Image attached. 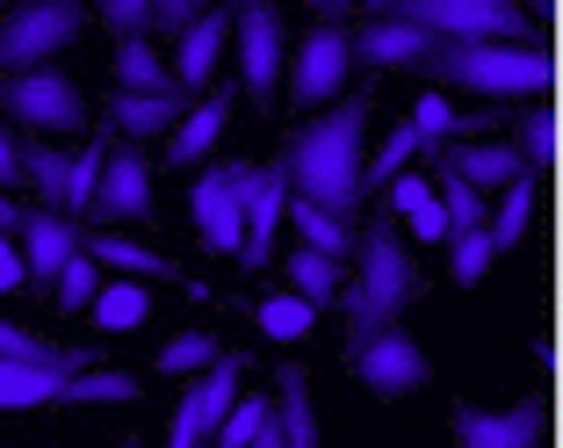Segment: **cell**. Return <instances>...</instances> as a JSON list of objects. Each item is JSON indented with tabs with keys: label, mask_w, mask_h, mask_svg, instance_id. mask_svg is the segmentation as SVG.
Segmentation results:
<instances>
[{
	"label": "cell",
	"mask_w": 563,
	"mask_h": 448,
	"mask_svg": "<svg viewBox=\"0 0 563 448\" xmlns=\"http://www.w3.org/2000/svg\"><path fill=\"white\" fill-rule=\"evenodd\" d=\"M362 138H368V95H340L332 109H318V117L282 145L289 196L325 210L332 225H347V232H354V210H362Z\"/></svg>",
	"instance_id": "cell-1"
},
{
	"label": "cell",
	"mask_w": 563,
	"mask_h": 448,
	"mask_svg": "<svg viewBox=\"0 0 563 448\" xmlns=\"http://www.w3.org/2000/svg\"><path fill=\"white\" fill-rule=\"evenodd\" d=\"M419 297H427V283H419L412 253H405L398 225L376 210L362 225V239H354V289H340V312H347V354L368 348L383 326H398V312L419 304Z\"/></svg>",
	"instance_id": "cell-2"
},
{
	"label": "cell",
	"mask_w": 563,
	"mask_h": 448,
	"mask_svg": "<svg viewBox=\"0 0 563 448\" xmlns=\"http://www.w3.org/2000/svg\"><path fill=\"white\" fill-rule=\"evenodd\" d=\"M427 87H470V95H549V51L542 44H433L419 58Z\"/></svg>",
	"instance_id": "cell-3"
},
{
	"label": "cell",
	"mask_w": 563,
	"mask_h": 448,
	"mask_svg": "<svg viewBox=\"0 0 563 448\" xmlns=\"http://www.w3.org/2000/svg\"><path fill=\"white\" fill-rule=\"evenodd\" d=\"M376 22H405L433 44H528V8L514 0H390Z\"/></svg>",
	"instance_id": "cell-4"
},
{
	"label": "cell",
	"mask_w": 563,
	"mask_h": 448,
	"mask_svg": "<svg viewBox=\"0 0 563 448\" xmlns=\"http://www.w3.org/2000/svg\"><path fill=\"white\" fill-rule=\"evenodd\" d=\"M80 22H87V8H73V0H22V8H8L0 15V80L51 66L80 36Z\"/></svg>",
	"instance_id": "cell-5"
},
{
	"label": "cell",
	"mask_w": 563,
	"mask_h": 448,
	"mask_svg": "<svg viewBox=\"0 0 563 448\" xmlns=\"http://www.w3.org/2000/svg\"><path fill=\"white\" fill-rule=\"evenodd\" d=\"M253 174L261 166L253 160H210L196 174V188H188V210H196V239L202 253H239V239H246V196H253Z\"/></svg>",
	"instance_id": "cell-6"
},
{
	"label": "cell",
	"mask_w": 563,
	"mask_h": 448,
	"mask_svg": "<svg viewBox=\"0 0 563 448\" xmlns=\"http://www.w3.org/2000/svg\"><path fill=\"white\" fill-rule=\"evenodd\" d=\"M0 123H22V131H80L87 123V101L80 87L66 80L58 66H36V73H15V80H0Z\"/></svg>",
	"instance_id": "cell-7"
},
{
	"label": "cell",
	"mask_w": 563,
	"mask_h": 448,
	"mask_svg": "<svg viewBox=\"0 0 563 448\" xmlns=\"http://www.w3.org/2000/svg\"><path fill=\"white\" fill-rule=\"evenodd\" d=\"M282 80H289L297 109H332V101L347 95V80H354V44H347V30H340V22H318V30L297 44V58L282 66Z\"/></svg>",
	"instance_id": "cell-8"
},
{
	"label": "cell",
	"mask_w": 563,
	"mask_h": 448,
	"mask_svg": "<svg viewBox=\"0 0 563 448\" xmlns=\"http://www.w3.org/2000/svg\"><path fill=\"white\" fill-rule=\"evenodd\" d=\"M232 30H239V87L253 101H275L282 66H289V51H282V8L275 0H246V8H232Z\"/></svg>",
	"instance_id": "cell-9"
},
{
	"label": "cell",
	"mask_w": 563,
	"mask_h": 448,
	"mask_svg": "<svg viewBox=\"0 0 563 448\" xmlns=\"http://www.w3.org/2000/svg\"><path fill=\"white\" fill-rule=\"evenodd\" d=\"M347 369L376 391V398H412V391H427V383H433V362L419 354V340L405 326H383L368 348L347 354Z\"/></svg>",
	"instance_id": "cell-10"
},
{
	"label": "cell",
	"mask_w": 563,
	"mask_h": 448,
	"mask_svg": "<svg viewBox=\"0 0 563 448\" xmlns=\"http://www.w3.org/2000/svg\"><path fill=\"white\" fill-rule=\"evenodd\" d=\"M152 166L145 152H117L109 145V160H101V182H95V203H87V225H101V232H117V225H152Z\"/></svg>",
	"instance_id": "cell-11"
},
{
	"label": "cell",
	"mask_w": 563,
	"mask_h": 448,
	"mask_svg": "<svg viewBox=\"0 0 563 448\" xmlns=\"http://www.w3.org/2000/svg\"><path fill=\"white\" fill-rule=\"evenodd\" d=\"M15 232H22V275H30L36 289H58L66 261L80 253V225L58 217V210H22Z\"/></svg>",
	"instance_id": "cell-12"
},
{
	"label": "cell",
	"mask_w": 563,
	"mask_h": 448,
	"mask_svg": "<svg viewBox=\"0 0 563 448\" xmlns=\"http://www.w3.org/2000/svg\"><path fill=\"white\" fill-rule=\"evenodd\" d=\"M455 448H534L542 441V398H520L506 413H484V405H455Z\"/></svg>",
	"instance_id": "cell-13"
},
{
	"label": "cell",
	"mask_w": 563,
	"mask_h": 448,
	"mask_svg": "<svg viewBox=\"0 0 563 448\" xmlns=\"http://www.w3.org/2000/svg\"><path fill=\"white\" fill-rule=\"evenodd\" d=\"M282 210H289V166H261L253 174V196H246V239H239V267H267L275 261V232H282Z\"/></svg>",
	"instance_id": "cell-14"
},
{
	"label": "cell",
	"mask_w": 563,
	"mask_h": 448,
	"mask_svg": "<svg viewBox=\"0 0 563 448\" xmlns=\"http://www.w3.org/2000/svg\"><path fill=\"white\" fill-rule=\"evenodd\" d=\"M80 253L95 267H123V283H181V261H166V253H152V247H137V239H123V232H101V225H80ZM188 297H202L196 283H181Z\"/></svg>",
	"instance_id": "cell-15"
},
{
	"label": "cell",
	"mask_w": 563,
	"mask_h": 448,
	"mask_svg": "<svg viewBox=\"0 0 563 448\" xmlns=\"http://www.w3.org/2000/svg\"><path fill=\"white\" fill-rule=\"evenodd\" d=\"M239 376H246V354H239V348H224V354H217V362H210V369H202V376L181 391V405H188V427L202 434V448L217 441L224 413L239 405Z\"/></svg>",
	"instance_id": "cell-16"
},
{
	"label": "cell",
	"mask_w": 563,
	"mask_h": 448,
	"mask_svg": "<svg viewBox=\"0 0 563 448\" xmlns=\"http://www.w3.org/2000/svg\"><path fill=\"white\" fill-rule=\"evenodd\" d=\"M433 166H441V174H455L463 188H477V196H484V188H514L520 174H534L520 145H463V152H433Z\"/></svg>",
	"instance_id": "cell-17"
},
{
	"label": "cell",
	"mask_w": 563,
	"mask_h": 448,
	"mask_svg": "<svg viewBox=\"0 0 563 448\" xmlns=\"http://www.w3.org/2000/svg\"><path fill=\"white\" fill-rule=\"evenodd\" d=\"M224 36H232V8H202V22L181 36V58H174V87H181L188 101H196V87H210L217 73V51H224Z\"/></svg>",
	"instance_id": "cell-18"
},
{
	"label": "cell",
	"mask_w": 563,
	"mask_h": 448,
	"mask_svg": "<svg viewBox=\"0 0 563 448\" xmlns=\"http://www.w3.org/2000/svg\"><path fill=\"white\" fill-rule=\"evenodd\" d=\"M376 203H383V217H390V225H398V217L412 225V239H419V247H433V239H448L441 196H433V182H427V174H398V182L383 188Z\"/></svg>",
	"instance_id": "cell-19"
},
{
	"label": "cell",
	"mask_w": 563,
	"mask_h": 448,
	"mask_svg": "<svg viewBox=\"0 0 563 448\" xmlns=\"http://www.w3.org/2000/svg\"><path fill=\"white\" fill-rule=\"evenodd\" d=\"M347 44H354V66H368V73H390V66H419V58L433 51V36L405 30V22H368V30H354Z\"/></svg>",
	"instance_id": "cell-20"
},
{
	"label": "cell",
	"mask_w": 563,
	"mask_h": 448,
	"mask_svg": "<svg viewBox=\"0 0 563 448\" xmlns=\"http://www.w3.org/2000/svg\"><path fill=\"white\" fill-rule=\"evenodd\" d=\"M405 131H412V145H419V160H433V152L441 145H470V138L484 131V117H455V109H448V95H419L412 101V123H405Z\"/></svg>",
	"instance_id": "cell-21"
},
{
	"label": "cell",
	"mask_w": 563,
	"mask_h": 448,
	"mask_svg": "<svg viewBox=\"0 0 563 448\" xmlns=\"http://www.w3.org/2000/svg\"><path fill=\"white\" fill-rule=\"evenodd\" d=\"M188 117L181 95L145 101V95H109V131H123L131 145H152V138H174V123Z\"/></svg>",
	"instance_id": "cell-22"
},
{
	"label": "cell",
	"mask_w": 563,
	"mask_h": 448,
	"mask_svg": "<svg viewBox=\"0 0 563 448\" xmlns=\"http://www.w3.org/2000/svg\"><path fill=\"white\" fill-rule=\"evenodd\" d=\"M232 95H239V87L202 95L196 109L174 123V166H196V160H210V152H217V138H224V123H232Z\"/></svg>",
	"instance_id": "cell-23"
},
{
	"label": "cell",
	"mask_w": 563,
	"mask_h": 448,
	"mask_svg": "<svg viewBox=\"0 0 563 448\" xmlns=\"http://www.w3.org/2000/svg\"><path fill=\"white\" fill-rule=\"evenodd\" d=\"M275 427L282 448H318V413H311V376L297 362L275 369Z\"/></svg>",
	"instance_id": "cell-24"
},
{
	"label": "cell",
	"mask_w": 563,
	"mask_h": 448,
	"mask_svg": "<svg viewBox=\"0 0 563 448\" xmlns=\"http://www.w3.org/2000/svg\"><path fill=\"white\" fill-rule=\"evenodd\" d=\"M117 95H145V101L181 95V87H174V73H166V58L152 51V36H123V44H117Z\"/></svg>",
	"instance_id": "cell-25"
},
{
	"label": "cell",
	"mask_w": 563,
	"mask_h": 448,
	"mask_svg": "<svg viewBox=\"0 0 563 448\" xmlns=\"http://www.w3.org/2000/svg\"><path fill=\"white\" fill-rule=\"evenodd\" d=\"M73 383V369H44V362H0V413L15 405H58V391Z\"/></svg>",
	"instance_id": "cell-26"
},
{
	"label": "cell",
	"mask_w": 563,
	"mask_h": 448,
	"mask_svg": "<svg viewBox=\"0 0 563 448\" xmlns=\"http://www.w3.org/2000/svg\"><path fill=\"white\" fill-rule=\"evenodd\" d=\"M534 210H542V182H534V174H520V182L506 188V203H498V217H484V239H492V253H514L520 239H528Z\"/></svg>",
	"instance_id": "cell-27"
},
{
	"label": "cell",
	"mask_w": 563,
	"mask_h": 448,
	"mask_svg": "<svg viewBox=\"0 0 563 448\" xmlns=\"http://www.w3.org/2000/svg\"><path fill=\"white\" fill-rule=\"evenodd\" d=\"M282 275H289V297H303L311 312H332V304H340V261H325V253L289 247Z\"/></svg>",
	"instance_id": "cell-28"
},
{
	"label": "cell",
	"mask_w": 563,
	"mask_h": 448,
	"mask_svg": "<svg viewBox=\"0 0 563 448\" xmlns=\"http://www.w3.org/2000/svg\"><path fill=\"white\" fill-rule=\"evenodd\" d=\"M282 225H297V247L325 253V261H347V253H354V232H347V225H332L325 210H311V203H297V196H289Z\"/></svg>",
	"instance_id": "cell-29"
},
{
	"label": "cell",
	"mask_w": 563,
	"mask_h": 448,
	"mask_svg": "<svg viewBox=\"0 0 563 448\" xmlns=\"http://www.w3.org/2000/svg\"><path fill=\"white\" fill-rule=\"evenodd\" d=\"M145 383L131 376V369H80V376L58 391V405H131Z\"/></svg>",
	"instance_id": "cell-30"
},
{
	"label": "cell",
	"mask_w": 563,
	"mask_h": 448,
	"mask_svg": "<svg viewBox=\"0 0 563 448\" xmlns=\"http://www.w3.org/2000/svg\"><path fill=\"white\" fill-rule=\"evenodd\" d=\"M66 166H73V152L44 145V138H36V145H22V182L44 196L36 210H58V203H66Z\"/></svg>",
	"instance_id": "cell-31"
},
{
	"label": "cell",
	"mask_w": 563,
	"mask_h": 448,
	"mask_svg": "<svg viewBox=\"0 0 563 448\" xmlns=\"http://www.w3.org/2000/svg\"><path fill=\"white\" fill-rule=\"evenodd\" d=\"M101 160H109V131H101L95 145H80V152H73V166H66V203H58V217H73V225H87V203H95Z\"/></svg>",
	"instance_id": "cell-32"
},
{
	"label": "cell",
	"mask_w": 563,
	"mask_h": 448,
	"mask_svg": "<svg viewBox=\"0 0 563 448\" xmlns=\"http://www.w3.org/2000/svg\"><path fill=\"white\" fill-rule=\"evenodd\" d=\"M217 354H224V340H217L210 326H196V332H174V340L152 354V369H159V376H196V369H210Z\"/></svg>",
	"instance_id": "cell-33"
},
{
	"label": "cell",
	"mask_w": 563,
	"mask_h": 448,
	"mask_svg": "<svg viewBox=\"0 0 563 448\" xmlns=\"http://www.w3.org/2000/svg\"><path fill=\"white\" fill-rule=\"evenodd\" d=\"M145 318H152L145 283H101V297H95V326L101 332H137Z\"/></svg>",
	"instance_id": "cell-34"
},
{
	"label": "cell",
	"mask_w": 563,
	"mask_h": 448,
	"mask_svg": "<svg viewBox=\"0 0 563 448\" xmlns=\"http://www.w3.org/2000/svg\"><path fill=\"white\" fill-rule=\"evenodd\" d=\"M433 196H441L448 239H455V232H484V217H492V210H484V196H477V188H463L455 174H441V166H433Z\"/></svg>",
	"instance_id": "cell-35"
},
{
	"label": "cell",
	"mask_w": 563,
	"mask_h": 448,
	"mask_svg": "<svg viewBox=\"0 0 563 448\" xmlns=\"http://www.w3.org/2000/svg\"><path fill=\"white\" fill-rule=\"evenodd\" d=\"M253 318H261L267 340H303V332L318 326V312L303 297H289V289H282V297H261V304H253Z\"/></svg>",
	"instance_id": "cell-36"
},
{
	"label": "cell",
	"mask_w": 563,
	"mask_h": 448,
	"mask_svg": "<svg viewBox=\"0 0 563 448\" xmlns=\"http://www.w3.org/2000/svg\"><path fill=\"white\" fill-rule=\"evenodd\" d=\"M51 297H58V312H95V297H101V267L87 261V253H73Z\"/></svg>",
	"instance_id": "cell-37"
},
{
	"label": "cell",
	"mask_w": 563,
	"mask_h": 448,
	"mask_svg": "<svg viewBox=\"0 0 563 448\" xmlns=\"http://www.w3.org/2000/svg\"><path fill=\"white\" fill-rule=\"evenodd\" d=\"M267 419H275V405H267V398H239L232 413H224V427H217V441H210V448H246L253 434L267 427Z\"/></svg>",
	"instance_id": "cell-38"
},
{
	"label": "cell",
	"mask_w": 563,
	"mask_h": 448,
	"mask_svg": "<svg viewBox=\"0 0 563 448\" xmlns=\"http://www.w3.org/2000/svg\"><path fill=\"white\" fill-rule=\"evenodd\" d=\"M492 261H498V253H492V239H484V232H455V261H448V275L470 289V283L492 275Z\"/></svg>",
	"instance_id": "cell-39"
},
{
	"label": "cell",
	"mask_w": 563,
	"mask_h": 448,
	"mask_svg": "<svg viewBox=\"0 0 563 448\" xmlns=\"http://www.w3.org/2000/svg\"><path fill=\"white\" fill-rule=\"evenodd\" d=\"M101 22H109L117 36H152V8H145V0H109Z\"/></svg>",
	"instance_id": "cell-40"
},
{
	"label": "cell",
	"mask_w": 563,
	"mask_h": 448,
	"mask_svg": "<svg viewBox=\"0 0 563 448\" xmlns=\"http://www.w3.org/2000/svg\"><path fill=\"white\" fill-rule=\"evenodd\" d=\"M202 22V0H159L152 8V30H174V36H188Z\"/></svg>",
	"instance_id": "cell-41"
},
{
	"label": "cell",
	"mask_w": 563,
	"mask_h": 448,
	"mask_svg": "<svg viewBox=\"0 0 563 448\" xmlns=\"http://www.w3.org/2000/svg\"><path fill=\"white\" fill-rule=\"evenodd\" d=\"M15 182H22V145H15V131L0 123V196H8Z\"/></svg>",
	"instance_id": "cell-42"
},
{
	"label": "cell",
	"mask_w": 563,
	"mask_h": 448,
	"mask_svg": "<svg viewBox=\"0 0 563 448\" xmlns=\"http://www.w3.org/2000/svg\"><path fill=\"white\" fill-rule=\"evenodd\" d=\"M22 283H30V275H22V247H8V232H0V297L22 289Z\"/></svg>",
	"instance_id": "cell-43"
},
{
	"label": "cell",
	"mask_w": 563,
	"mask_h": 448,
	"mask_svg": "<svg viewBox=\"0 0 563 448\" xmlns=\"http://www.w3.org/2000/svg\"><path fill=\"white\" fill-rule=\"evenodd\" d=\"M246 448H282V427H275V419H267V427H261V434H253V441H246Z\"/></svg>",
	"instance_id": "cell-44"
},
{
	"label": "cell",
	"mask_w": 563,
	"mask_h": 448,
	"mask_svg": "<svg viewBox=\"0 0 563 448\" xmlns=\"http://www.w3.org/2000/svg\"><path fill=\"white\" fill-rule=\"evenodd\" d=\"M15 217H22V210H15V196H0V232H15Z\"/></svg>",
	"instance_id": "cell-45"
},
{
	"label": "cell",
	"mask_w": 563,
	"mask_h": 448,
	"mask_svg": "<svg viewBox=\"0 0 563 448\" xmlns=\"http://www.w3.org/2000/svg\"><path fill=\"white\" fill-rule=\"evenodd\" d=\"M123 448H145V441H123Z\"/></svg>",
	"instance_id": "cell-46"
}]
</instances>
